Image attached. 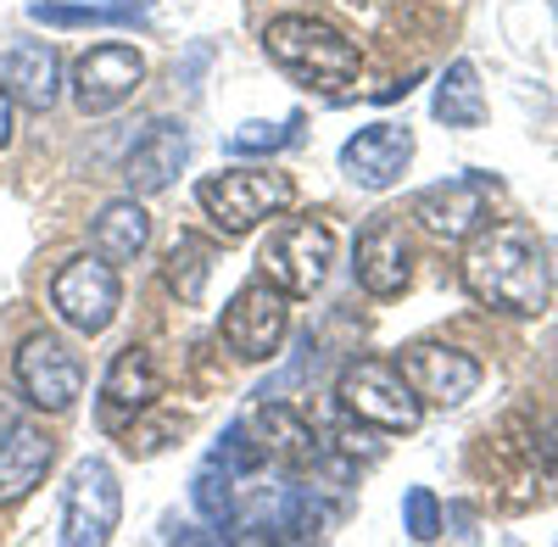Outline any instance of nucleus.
Masks as SVG:
<instances>
[{"label":"nucleus","instance_id":"nucleus-1","mask_svg":"<svg viewBox=\"0 0 558 547\" xmlns=\"http://www.w3.org/2000/svg\"><path fill=\"white\" fill-rule=\"evenodd\" d=\"M463 285L492 313L536 318L553 296L547 246L525 223H481L470 235V252H463Z\"/></svg>","mask_w":558,"mask_h":547},{"label":"nucleus","instance_id":"nucleus-2","mask_svg":"<svg viewBox=\"0 0 558 547\" xmlns=\"http://www.w3.org/2000/svg\"><path fill=\"white\" fill-rule=\"evenodd\" d=\"M263 51H268V62L279 73H291L307 89H324V96H336V89L352 84L357 68H363V51L341 28L318 23V17H302V12L274 17L263 28Z\"/></svg>","mask_w":558,"mask_h":547},{"label":"nucleus","instance_id":"nucleus-3","mask_svg":"<svg viewBox=\"0 0 558 547\" xmlns=\"http://www.w3.org/2000/svg\"><path fill=\"white\" fill-rule=\"evenodd\" d=\"M291 196H296L291 173H274V168H223V173H207L196 185V202L218 223L223 241L252 235L257 223H268L274 212H286Z\"/></svg>","mask_w":558,"mask_h":547},{"label":"nucleus","instance_id":"nucleus-4","mask_svg":"<svg viewBox=\"0 0 558 547\" xmlns=\"http://www.w3.org/2000/svg\"><path fill=\"white\" fill-rule=\"evenodd\" d=\"M336 397H341V408H347L357 425L380 430V436H408V430H418V420H425L418 391L408 386V375L397 369V363H386V357L347 363L341 380H336Z\"/></svg>","mask_w":558,"mask_h":547},{"label":"nucleus","instance_id":"nucleus-5","mask_svg":"<svg viewBox=\"0 0 558 547\" xmlns=\"http://www.w3.org/2000/svg\"><path fill=\"white\" fill-rule=\"evenodd\" d=\"M330 263H336V235H330V223H318V218L279 223V230H268V241H263V252H257L263 280H268L274 291H286L291 302L324 291V280H330Z\"/></svg>","mask_w":558,"mask_h":547},{"label":"nucleus","instance_id":"nucleus-6","mask_svg":"<svg viewBox=\"0 0 558 547\" xmlns=\"http://www.w3.org/2000/svg\"><path fill=\"white\" fill-rule=\"evenodd\" d=\"M218 336L241 363H268L291 336V296L274 291L268 280L241 285L235 296H229L223 318H218Z\"/></svg>","mask_w":558,"mask_h":547},{"label":"nucleus","instance_id":"nucleus-7","mask_svg":"<svg viewBox=\"0 0 558 547\" xmlns=\"http://www.w3.org/2000/svg\"><path fill=\"white\" fill-rule=\"evenodd\" d=\"M123 520V486L107 459H78L62 497V542L68 547H107Z\"/></svg>","mask_w":558,"mask_h":547},{"label":"nucleus","instance_id":"nucleus-8","mask_svg":"<svg viewBox=\"0 0 558 547\" xmlns=\"http://www.w3.org/2000/svg\"><path fill=\"white\" fill-rule=\"evenodd\" d=\"M118 302H123V285H118V268L107 257H73L51 280V307L78 336H101L118 318Z\"/></svg>","mask_w":558,"mask_h":547},{"label":"nucleus","instance_id":"nucleus-9","mask_svg":"<svg viewBox=\"0 0 558 547\" xmlns=\"http://www.w3.org/2000/svg\"><path fill=\"white\" fill-rule=\"evenodd\" d=\"M497 191L502 185L492 173H458V179H441V185L418 191L413 196V218H418V230L436 235V241H470L481 223H492Z\"/></svg>","mask_w":558,"mask_h":547},{"label":"nucleus","instance_id":"nucleus-10","mask_svg":"<svg viewBox=\"0 0 558 547\" xmlns=\"http://www.w3.org/2000/svg\"><path fill=\"white\" fill-rule=\"evenodd\" d=\"M12 375H17V391L45 414H62L84 391V363L62 336H28L12 357Z\"/></svg>","mask_w":558,"mask_h":547},{"label":"nucleus","instance_id":"nucleus-11","mask_svg":"<svg viewBox=\"0 0 558 547\" xmlns=\"http://www.w3.org/2000/svg\"><path fill=\"white\" fill-rule=\"evenodd\" d=\"M318 531H324V509L302 486L257 491L246 509L229 514V536L235 542H313Z\"/></svg>","mask_w":558,"mask_h":547},{"label":"nucleus","instance_id":"nucleus-12","mask_svg":"<svg viewBox=\"0 0 558 547\" xmlns=\"http://www.w3.org/2000/svg\"><path fill=\"white\" fill-rule=\"evenodd\" d=\"M140 78H146V57H140L134 45H96V51H84L73 62L68 89H73V107L84 118H101V112H112L134 96Z\"/></svg>","mask_w":558,"mask_h":547},{"label":"nucleus","instance_id":"nucleus-13","mask_svg":"<svg viewBox=\"0 0 558 547\" xmlns=\"http://www.w3.org/2000/svg\"><path fill=\"white\" fill-rule=\"evenodd\" d=\"M397 369L408 375V386L418 391V402H436V408H458L481 391V363L458 347L441 341H418L397 357Z\"/></svg>","mask_w":558,"mask_h":547},{"label":"nucleus","instance_id":"nucleus-14","mask_svg":"<svg viewBox=\"0 0 558 547\" xmlns=\"http://www.w3.org/2000/svg\"><path fill=\"white\" fill-rule=\"evenodd\" d=\"M413 162V129L402 123H368L341 146V173L357 191H391Z\"/></svg>","mask_w":558,"mask_h":547},{"label":"nucleus","instance_id":"nucleus-15","mask_svg":"<svg viewBox=\"0 0 558 547\" xmlns=\"http://www.w3.org/2000/svg\"><path fill=\"white\" fill-rule=\"evenodd\" d=\"M352 274H357V285L368 296H402L408 291V274H413V252H408V235H402V223L391 212L380 218H368L363 223V235L352 246Z\"/></svg>","mask_w":558,"mask_h":547},{"label":"nucleus","instance_id":"nucleus-16","mask_svg":"<svg viewBox=\"0 0 558 547\" xmlns=\"http://www.w3.org/2000/svg\"><path fill=\"white\" fill-rule=\"evenodd\" d=\"M157 391H162V380H157V363H151V352L146 347H123L112 363H107V380H101V430H129L146 408L157 402Z\"/></svg>","mask_w":558,"mask_h":547},{"label":"nucleus","instance_id":"nucleus-17","mask_svg":"<svg viewBox=\"0 0 558 547\" xmlns=\"http://www.w3.org/2000/svg\"><path fill=\"white\" fill-rule=\"evenodd\" d=\"M0 84L12 89V101L23 112H51L57 96H62V57H57V45H45V39L7 45V57H0Z\"/></svg>","mask_w":558,"mask_h":547},{"label":"nucleus","instance_id":"nucleus-18","mask_svg":"<svg viewBox=\"0 0 558 547\" xmlns=\"http://www.w3.org/2000/svg\"><path fill=\"white\" fill-rule=\"evenodd\" d=\"M184 162H191V134H184V123H168V118L151 123V129L134 141V151L123 157L129 196H157V191H168Z\"/></svg>","mask_w":558,"mask_h":547},{"label":"nucleus","instance_id":"nucleus-19","mask_svg":"<svg viewBox=\"0 0 558 547\" xmlns=\"http://www.w3.org/2000/svg\"><path fill=\"white\" fill-rule=\"evenodd\" d=\"M257 452H263V464H286V470H307L318 464V430L296 414L291 402H257L252 408V420H246Z\"/></svg>","mask_w":558,"mask_h":547},{"label":"nucleus","instance_id":"nucleus-20","mask_svg":"<svg viewBox=\"0 0 558 547\" xmlns=\"http://www.w3.org/2000/svg\"><path fill=\"white\" fill-rule=\"evenodd\" d=\"M57 459V441L45 436L39 425H17L7 441H0V509H17L23 497L45 481V470H51Z\"/></svg>","mask_w":558,"mask_h":547},{"label":"nucleus","instance_id":"nucleus-21","mask_svg":"<svg viewBox=\"0 0 558 547\" xmlns=\"http://www.w3.org/2000/svg\"><path fill=\"white\" fill-rule=\"evenodd\" d=\"M146 241H151V218H146V207H140L134 196L107 202L96 212V223H89V246H96V257H107L112 268L134 263L140 252H146Z\"/></svg>","mask_w":558,"mask_h":547},{"label":"nucleus","instance_id":"nucleus-22","mask_svg":"<svg viewBox=\"0 0 558 547\" xmlns=\"http://www.w3.org/2000/svg\"><path fill=\"white\" fill-rule=\"evenodd\" d=\"M436 118L447 129H481L486 123V89H481V73L475 62H452L436 84Z\"/></svg>","mask_w":558,"mask_h":547},{"label":"nucleus","instance_id":"nucleus-23","mask_svg":"<svg viewBox=\"0 0 558 547\" xmlns=\"http://www.w3.org/2000/svg\"><path fill=\"white\" fill-rule=\"evenodd\" d=\"M34 23L45 28H146L140 7H107V0H84V7H57V0H34Z\"/></svg>","mask_w":558,"mask_h":547},{"label":"nucleus","instance_id":"nucleus-24","mask_svg":"<svg viewBox=\"0 0 558 547\" xmlns=\"http://www.w3.org/2000/svg\"><path fill=\"white\" fill-rule=\"evenodd\" d=\"M213 263H218V246L213 241H202V235H179L173 241V252H168V291L179 296V302H202L207 296V280H213Z\"/></svg>","mask_w":558,"mask_h":547},{"label":"nucleus","instance_id":"nucleus-25","mask_svg":"<svg viewBox=\"0 0 558 547\" xmlns=\"http://www.w3.org/2000/svg\"><path fill=\"white\" fill-rule=\"evenodd\" d=\"M296 129H302V118H286V123L252 118V123H241L235 134H229L223 151H229V157H274V151H286V146L296 141Z\"/></svg>","mask_w":558,"mask_h":547},{"label":"nucleus","instance_id":"nucleus-26","mask_svg":"<svg viewBox=\"0 0 558 547\" xmlns=\"http://www.w3.org/2000/svg\"><path fill=\"white\" fill-rule=\"evenodd\" d=\"M191 497L207 525H229V514H235V475H223L218 464H202L191 481Z\"/></svg>","mask_w":558,"mask_h":547},{"label":"nucleus","instance_id":"nucleus-27","mask_svg":"<svg viewBox=\"0 0 558 547\" xmlns=\"http://www.w3.org/2000/svg\"><path fill=\"white\" fill-rule=\"evenodd\" d=\"M207 464H218L223 475H252V470H263V452H257V441H252V430H246V420H235L223 436H218V447L207 452Z\"/></svg>","mask_w":558,"mask_h":547},{"label":"nucleus","instance_id":"nucleus-28","mask_svg":"<svg viewBox=\"0 0 558 547\" xmlns=\"http://www.w3.org/2000/svg\"><path fill=\"white\" fill-rule=\"evenodd\" d=\"M402 531L413 542H436L441 536V503H436V491L408 486V497H402Z\"/></svg>","mask_w":558,"mask_h":547},{"label":"nucleus","instance_id":"nucleus-29","mask_svg":"<svg viewBox=\"0 0 558 547\" xmlns=\"http://www.w3.org/2000/svg\"><path fill=\"white\" fill-rule=\"evenodd\" d=\"M12 123H17V101H12V89L0 84V151L12 146Z\"/></svg>","mask_w":558,"mask_h":547},{"label":"nucleus","instance_id":"nucleus-30","mask_svg":"<svg viewBox=\"0 0 558 547\" xmlns=\"http://www.w3.org/2000/svg\"><path fill=\"white\" fill-rule=\"evenodd\" d=\"M447 525H452L458 542H475V514H470V509H447V514H441V531H447Z\"/></svg>","mask_w":558,"mask_h":547},{"label":"nucleus","instance_id":"nucleus-31","mask_svg":"<svg viewBox=\"0 0 558 547\" xmlns=\"http://www.w3.org/2000/svg\"><path fill=\"white\" fill-rule=\"evenodd\" d=\"M17 425H23V414H17V397H0V441H7Z\"/></svg>","mask_w":558,"mask_h":547},{"label":"nucleus","instance_id":"nucleus-32","mask_svg":"<svg viewBox=\"0 0 558 547\" xmlns=\"http://www.w3.org/2000/svg\"><path fill=\"white\" fill-rule=\"evenodd\" d=\"M107 7H140V12H146V7H151V0H107Z\"/></svg>","mask_w":558,"mask_h":547}]
</instances>
